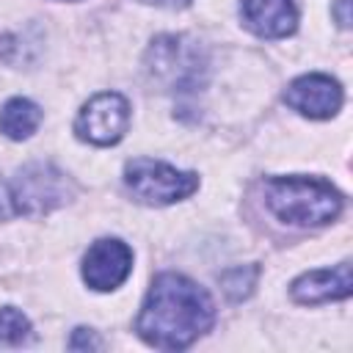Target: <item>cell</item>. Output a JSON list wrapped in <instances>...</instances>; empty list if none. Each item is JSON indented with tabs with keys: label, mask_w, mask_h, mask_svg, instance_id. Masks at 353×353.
Wrapping results in <instances>:
<instances>
[{
	"label": "cell",
	"mask_w": 353,
	"mask_h": 353,
	"mask_svg": "<svg viewBox=\"0 0 353 353\" xmlns=\"http://www.w3.org/2000/svg\"><path fill=\"white\" fill-rule=\"evenodd\" d=\"M33 339L30 320L17 306L0 309V347H19Z\"/></svg>",
	"instance_id": "cell-12"
},
{
	"label": "cell",
	"mask_w": 353,
	"mask_h": 353,
	"mask_svg": "<svg viewBox=\"0 0 353 353\" xmlns=\"http://www.w3.org/2000/svg\"><path fill=\"white\" fill-rule=\"evenodd\" d=\"M334 17L339 28H350V0H334Z\"/></svg>",
	"instance_id": "cell-15"
},
{
	"label": "cell",
	"mask_w": 353,
	"mask_h": 353,
	"mask_svg": "<svg viewBox=\"0 0 353 353\" xmlns=\"http://www.w3.org/2000/svg\"><path fill=\"white\" fill-rule=\"evenodd\" d=\"M124 185L138 201L163 207L188 199L199 188V176L152 157H132L124 165Z\"/></svg>",
	"instance_id": "cell-5"
},
{
	"label": "cell",
	"mask_w": 353,
	"mask_h": 353,
	"mask_svg": "<svg viewBox=\"0 0 353 353\" xmlns=\"http://www.w3.org/2000/svg\"><path fill=\"white\" fill-rule=\"evenodd\" d=\"M256 279H259L256 265H237V268H229L221 273V287H223L229 301H243L254 292Z\"/></svg>",
	"instance_id": "cell-13"
},
{
	"label": "cell",
	"mask_w": 353,
	"mask_h": 353,
	"mask_svg": "<svg viewBox=\"0 0 353 353\" xmlns=\"http://www.w3.org/2000/svg\"><path fill=\"white\" fill-rule=\"evenodd\" d=\"M353 290L350 284V262H339L334 268H320V270H309L303 276H298L290 284V295L298 303L314 306V303H325V301H342L347 298Z\"/></svg>",
	"instance_id": "cell-10"
},
{
	"label": "cell",
	"mask_w": 353,
	"mask_h": 353,
	"mask_svg": "<svg viewBox=\"0 0 353 353\" xmlns=\"http://www.w3.org/2000/svg\"><path fill=\"white\" fill-rule=\"evenodd\" d=\"M41 124V108L25 97H14L0 108V132L11 141L30 138Z\"/></svg>",
	"instance_id": "cell-11"
},
{
	"label": "cell",
	"mask_w": 353,
	"mask_h": 353,
	"mask_svg": "<svg viewBox=\"0 0 353 353\" xmlns=\"http://www.w3.org/2000/svg\"><path fill=\"white\" fill-rule=\"evenodd\" d=\"M284 102L292 110H298L301 116H309V119H331L342 108V85L334 77L320 74V72L301 74V77H295L287 85Z\"/></svg>",
	"instance_id": "cell-8"
},
{
	"label": "cell",
	"mask_w": 353,
	"mask_h": 353,
	"mask_svg": "<svg viewBox=\"0 0 353 353\" xmlns=\"http://www.w3.org/2000/svg\"><path fill=\"white\" fill-rule=\"evenodd\" d=\"M132 273V251L119 237H102L83 256V281L97 292H110Z\"/></svg>",
	"instance_id": "cell-7"
},
{
	"label": "cell",
	"mask_w": 353,
	"mask_h": 353,
	"mask_svg": "<svg viewBox=\"0 0 353 353\" xmlns=\"http://www.w3.org/2000/svg\"><path fill=\"white\" fill-rule=\"evenodd\" d=\"M265 207L290 226H325L342 212V193L320 176H270Z\"/></svg>",
	"instance_id": "cell-2"
},
{
	"label": "cell",
	"mask_w": 353,
	"mask_h": 353,
	"mask_svg": "<svg viewBox=\"0 0 353 353\" xmlns=\"http://www.w3.org/2000/svg\"><path fill=\"white\" fill-rule=\"evenodd\" d=\"M14 215H47L74 196L72 179L52 163H28L17 171V176L8 185Z\"/></svg>",
	"instance_id": "cell-3"
},
{
	"label": "cell",
	"mask_w": 353,
	"mask_h": 353,
	"mask_svg": "<svg viewBox=\"0 0 353 353\" xmlns=\"http://www.w3.org/2000/svg\"><path fill=\"white\" fill-rule=\"evenodd\" d=\"M127 127H130V102L116 91H102L91 97L74 119L77 138L94 146L119 143Z\"/></svg>",
	"instance_id": "cell-6"
},
{
	"label": "cell",
	"mask_w": 353,
	"mask_h": 353,
	"mask_svg": "<svg viewBox=\"0 0 353 353\" xmlns=\"http://www.w3.org/2000/svg\"><path fill=\"white\" fill-rule=\"evenodd\" d=\"M146 69L165 88L188 94L204 85L207 58L201 47L185 36H157L146 52Z\"/></svg>",
	"instance_id": "cell-4"
},
{
	"label": "cell",
	"mask_w": 353,
	"mask_h": 353,
	"mask_svg": "<svg viewBox=\"0 0 353 353\" xmlns=\"http://www.w3.org/2000/svg\"><path fill=\"white\" fill-rule=\"evenodd\" d=\"M240 17L259 39H284L298 28L295 0H240Z\"/></svg>",
	"instance_id": "cell-9"
},
{
	"label": "cell",
	"mask_w": 353,
	"mask_h": 353,
	"mask_svg": "<svg viewBox=\"0 0 353 353\" xmlns=\"http://www.w3.org/2000/svg\"><path fill=\"white\" fill-rule=\"evenodd\" d=\"M14 215V207H11V196H8V185L0 179V221H8Z\"/></svg>",
	"instance_id": "cell-16"
},
{
	"label": "cell",
	"mask_w": 353,
	"mask_h": 353,
	"mask_svg": "<svg viewBox=\"0 0 353 353\" xmlns=\"http://www.w3.org/2000/svg\"><path fill=\"white\" fill-rule=\"evenodd\" d=\"M141 3H149V6H160V8H182V6H188L190 0H141Z\"/></svg>",
	"instance_id": "cell-17"
},
{
	"label": "cell",
	"mask_w": 353,
	"mask_h": 353,
	"mask_svg": "<svg viewBox=\"0 0 353 353\" xmlns=\"http://www.w3.org/2000/svg\"><path fill=\"white\" fill-rule=\"evenodd\" d=\"M215 323V306L204 287L182 273H160L141 306L135 331L157 350H185Z\"/></svg>",
	"instance_id": "cell-1"
},
{
	"label": "cell",
	"mask_w": 353,
	"mask_h": 353,
	"mask_svg": "<svg viewBox=\"0 0 353 353\" xmlns=\"http://www.w3.org/2000/svg\"><path fill=\"white\" fill-rule=\"evenodd\" d=\"M102 347V339L97 336V331L91 328H74L72 336H69V350H99Z\"/></svg>",
	"instance_id": "cell-14"
}]
</instances>
